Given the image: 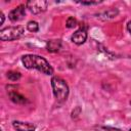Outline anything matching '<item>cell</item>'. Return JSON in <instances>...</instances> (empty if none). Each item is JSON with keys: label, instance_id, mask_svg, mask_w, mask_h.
I'll use <instances>...</instances> for the list:
<instances>
[{"label": "cell", "instance_id": "18", "mask_svg": "<svg viewBox=\"0 0 131 131\" xmlns=\"http://www.w3.org/2000/svg\"><path fill=\"white\" fill-rule=\"evenodd\" d=\"M130 103H131V101H130Z\"/></svg>", "mask_w": 131, "mask_h": 131}, {"label": "cell", "instance_id": "16", "mask_svg": "<svg viewBox=\"0 0 131 131\" xmlns=\"http://www.w3.org/2000/svg\"><path fill=\"white\" fill-rule=\"evenodd\" d=\"M127 30H128V32L131 34V21H129V23L127 24Z\"/></svg>", "mask_w": 131, "mask_h": 131}, {"label": "cell", "instance_id": "5", "mask_svg": "<svg viewBox=\"0 0 131 131\" xmlns=\"http://www.w3.org/2000/svg\"><path fill=\"white\" fill-rule=\"evenodd\" d=\"M26 7L27 6H25V5H18L17 7L13 8L8 14L9 19L11 21H18V20L23 19L26 14Z\"/></svg>", "mask_w": 131, "mask_h": 131}, {"label": "cell", "instance_id": "19", "mask_svg": "<svg viewBox=\"0 0 131 131\" xmlns=\"http://www.w3.org/2000/svg\"><path fill=\"white\" fill-rule=\"evenodd\" d=\"M130 131H131V129H130Z\"/></svg>", "mask_w": 131, "mask_h": 131}, {"label": "cell", "instance_id": "9", "mask_svg": "<svg viewBox=\"0 0 131 131\" xmlns=\"http://www.w3.org/2000/svg\"><path fill=\"white\" fill-rule=\"evenodd\" d=\"M61 47V41L59 39L49 40L47 42V50L49 52H57Z\"/></svg>", "mask_w": 131, "mask_h": 131}, {"label": "cell", "instance_id": "14", "mask_svg": "<svg viewBox=\"0 0 131 131\" xmlns=\"http://www.w3.org/2000/svg\"><path fill=\"white\" fill-rule=\"evenodd\" d=\"M95 129L97 131H121L120 129L112 128V127H105V126H96Z\"/></svg>", "mask_w": 131, "mask_h": 131}, {"label": "cell", "instance_id": "11", "mask_svg": "<svg viewBox=\"0 0 131 131\" xmlns=\"http://www.w3.org/2000/svg\"><path fill=\"white\" fill-rule=\"evenodd\" d=\"M6 76H7L8 80H10V81H17V80H19L20 77H21L18 72H14V71H9Z\"/></svg>", "mask_w": 131, "mask_h": 131}, {"label": "cell", "instance_id": "10", "mask_svg": "<svg viewBox=\"0 0 131 131\" xmlns=\"http://www.w3.org/2000/svg\"><path fill=\"white\" fill-rule=\"evenodd\" d=\"M27 29H28L30 32L35 33V32H38V31H39V25H38V23L35 21V20H30V21L28 23V25H27Z\"/></svg>", "mask_w": 131, "mask_h": 131}, {"label": "cell", "instance_id": "2", "mask_svg": "<svg viewBox=\"0 0 131 131\" xmlns=\"http://www.w3.org/2000/svg\"><path fill=\"white\" fill-rule=\"evenodd\" d=\"M51 86L53 89V94L58 101H64L69 95V86L64 80L59 77H52Z\"/></svg>", "mask_w": 131, "mask_h": 131}, {"label": "cell", "instance_id": "1", "mask_svg": "<svg viewBox=\"0 0 131 131\" xmlns=\"http://www.w3.org/2000/svg\"><path fill=\"white\" fill-rule=\"evenodd\" d=\"M21 62L27 69H36L45 75H52L53 69L50 63L42 56L35 54H27L21 57Z\"/></svg>", "mask_w": 131, "mask_h": 131}, {"label": "cell", "instance_id": "17", "mask_svg": "<svg viewBox=\"0 0 131 131\" xmlns=\"http://www.w3.org/2000/svg\"><path fill=\"white\" fill-rule=\"evenodd\" d=\"M3 21H4V15H3V13L1 12V24H3Z\"/></svg>", "mask_w": 131, "mask_h": 131}, {"label": "cell", "instance_id": "15", "mask_svg": "<svg viewBox=\"0 0 131 131\" xmlns=\"http://www.w3.org/2000/svg\"><path fill=\"white\" fill-rule=\"evenodd\" d=\"M78 3L83 4V5H93V4H97L98 2L97 1H80Z\"/></svg>", "mask_w": 131, "mask_h": 131}, {"label": "cell", "instance_id": "13", "mask_svg": "<svg viewBox=\"0 0 131 131\" xmlns=\"http://www.w3.org/2000/svg\"><path fill=\"white\" fill-rule=\"evenodd\" d=\"M67 25V27L68 28H74V27H76L77 26V19L75 18V17H73V16H70V17H68V19H67V23H66Z\"/></svg>", "mask_w": 131, "mask_h": 131}, {"label": "cell", "instance_id": "3", "mask_svg": "<svg viewBox=\"0 0 131 131\" xmlns=\"http://www.w3.org/2000/svg\"><path fill=\"white\" fill-rule=\"evenodd\" d=\"M24 34V28L16 26V27H8L4 28L0 31V39L2 41H12L20 38Z\"/></svg>", "mask_w": 131, "mask_h": 131}, {"label": "cell", "instance_id": "4", "mask_svg": "<svg viewBox=\"0 0 131 131\" xmlns=\"http://www.w3.org/2000/svg\"><path fill=\"white\" fill-rule=\"evenodd\" d=\"M47 1L45 0H31L28 1L26 6L27 8H29V10L34 13V14H38L41 12H44L47 8Z\"/></svg>", "mask_w": 131, "mask_h": 131}, {"label": "cell", "instance_id": "6", "mask_svg": "<svg viewBox=\"0 0 131 131\" xmlns=\"http://www.w3.org/2000/svg\"><path fill=\"white\" fill-rule=\"evenodd\" d=\"M71 39H72V41H73L75 44H77V45L83 44V43L86 41V39H87L86 30H85V29H82V28L79 29V30H77V31L72 35Z\"/></svg>", "mask_w": 131, "mask_h": 131}, {"label": "cell", "instance_id": "8", "mask_svg": "<svg viewBox=\"0 0 131 131\" xmlns=\"http://www.w3.org/2000/svg\"><path fill=\"white\" fill-rule=\"evenodd\" d=\"M8 95L10 97V99L14 102V103H17V104H24L27 102V98L21 95L20 93H18L17 91L15 90H8Z\"/></svg>", "mask_w": 131, "mask_h": 131}, {"label": "cell", "instance_id": "7", "mask_svg": "<svg viewBox=\"0 0 131 131\" xmlns=\"http://www.w3.org/2000/svg\"><path fill=\"white\" fill-rule=\"evenodd\" d=\"M13 128L16 131H35V126L31 123H25L20 121H13Z\"/></svg>", "mask_w": 131, "mask_h": 131}, {"label": "cell", "instance_id": "12", "mask_svg": "<svg viewBox=\"0 0 131 131\" xmlns=\"http://www.w3.org/2000/svg\"><path fill=\"white\" fill-rule=\"evenodd\" d=\"M117 14H118V10H117V9H110V10L104 11L103 13H101V14H99V15H100V16H101V15H104V16H105L104 19H108V18L115 17Z\"/></svg>", "mask_w": 131, "mask_h": 131}]
</instances>
